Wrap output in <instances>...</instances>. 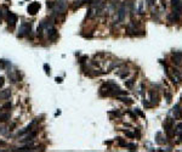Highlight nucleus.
Wrapping results in <instances>:
<instances>
[{
    "label": "nucleus",
    "mask_w": 182,
    "mask_h": 152,
    "mask_svg": "<svg viewBox=\"0 0 182 152\" xmlns=\"http://www.w3.org/2000/svg\"><path fill=\"white\" fill-rule=\"evenodd\" d=\"M168 74H169V77L171 78V80L174 81V83H181V80H182V75H181V73H180V71L179 69H176V68H172L171 69V72H168Z\"/></svg>",
    "instance_id": "1"
},
{
    "label": "nucleus",
    "mask_w": 182,
    "mask_h": 152,
    "mask_svg": "<svg viewBox=\"0 0 182 152\" xmlns=\"http://www.w3.org/2000/svg\"><path fill=\"white\" fill-rule=\"evenodd\" d=\"M26 34H31V25L29 23H22L21 28H20V33H18V37H23Z\"/></svg>",
    "instance_id": "2"
},
{
    "label": "nucleus",
    "mask_w": 182,
    "mask_h": 152,
    "mask_svg": "<svg viewBox=\"0 0 182 152\" xmlns=\"http://www.w3.org/2000/svg\"><path fill=\"white\" fill-rule=\"evenodd\" d=\"M47 38H49L50 42H55V40L58 38V32H57L55 28L50 27V28L47 29Z\"/></svg>",
    "instance_id": "3"
},
{
    "label": "nucleus",
    "mask_w": 182,
    "mask_h": 152,
    "mask_svg": "<svg viewBox=\"0 0 182 152\" xmlns=\"http://www.w3.org/2000/svg\"><path fill=\"white\" fill-rule=\"evenodd\" d=\"M17 20H18L17 15L12 14V12H9V15H7V21H9V26H10L11 28H14V27H15Z\"/></svg>",
    "instance_id": "4"
},
{
    "label": "nucleus",
    "mask_w": 182,
    "mask_h": 152,
    "mask_svg": "<svg viewBox=\"0 0 182 152\" xmlns=\"http://www.w3.org/2000/svg\"><path fill=\"white\" fill-rule=\"evenodd\" d=\"M39 9H40V4L39 3H32V4H29V6H28V12L31 15H35L39 11Z\"/></svg>",
    "instance_id": "5"
},
{
    "label": "nucleus",
    "mask_w": 182,
    "mask_h": 152,
    "mask_svg": "<svg viewBox=\"0 0 182 152\" xmlns=\"http://www.w3.org/2000/svg\"><path fill=\"white\" fill-rule=\"evenodd\" d=\"M125 14H126L125 7L122 6L119 10H118V21H119V22H123V21H124V18H125Z\"/></svg>",
    "instance_id": "6"
},
{
    "label": "nucleus",
    "mask_w": 182,
    "mask_h": 152,
    "mask_svg": "<svg viewBox=\"0 0 182 152\" xmlns=\"http://www.w3.org/2000/svg\"><path fill=\"white\" fill-rule=\"evenodd\" d=\"M172 60H174V63H176L177 66L181 65V61H182V52H175L172 55Z\"/></svg>",
    "instance_id": "7"
},
{
    "label": "nucleus",
    "mask_w": 182,
    "mask_h": 152,
    "mask_svg": "<svg viewBox=\"0 0 182 152\" xmlns=\"http://www.w3.org/2000/svg\"><path fill=\"white\" fill-rule=\"evenodd\" d=\"M35 135H37V131H35V130L32 131L31 130V133H29V134L27 135L26 138L21 139V141L22 142H29V141H32V140H33V138H35Z\"/></svg>",
    "instance_id": "8"
},
{
    "label": "nucleus",
    "mask_w": 182,
    "mask_h": 152,
    "mask_svg": "<svg viewBox=\"0 0 182 152\" xmlns=\"http://www.w3.org/2000/svg\"><path fill=\"white\" fill-rule=\"evenodd\" d=\"M11 96V90L10 89H6V90H3L0 92V100H7Z\"/></svg>",
    "instance_id": "9"
},
{
    "label": "nucleus",
    "mask_w": 182,
    "mask_h": 152,
    "mask_svg": "<svg viewBox=\"0 0 182 152\" xmlns=\"http://www.w3.org/2000/svg\"><path fill=\"white\" fill-rule=\"evenodd\" d=\"M181 107H180V105H176L174 108H172V111H171V113L174 114V117L175 118H179L180 116H181V110H180Z\"/></svg>",
    "instance_id": "10"
},
{
    "label": "nucleus",
    "mask_w": 182,
    "mask_h": 152,
    "mask_svg": "<svg viewBox=\"0 0 182 152\" xmlns=\"http://www.w3.org/2000/svg\"><path fill=\"white\" fill-rule=\"evenodd\" d=\"M7 119H10V113L9 112H0V122H6Z\"/></svg>",
    "instance_id": "11"
},
{
    "label": "nucleus",
    "mask_w": 182,
    "mask_h": 152,
    "mask_svg": "<svg viewBox=\"0 0 182 152\" xmlns=\"http://www.w3.org/2000/svg\"><path fill=\"white\" fill-rule=\"evenodd\" d=\"M174 133H175L177 136H180V138H181V140H182V123H180V124H177V125H176V129L174 130Z\"/></svg>",
    "instance_id": "12"
},
{
    "label": "nucleus",
    "mask_w": 182,
    "mask_h": 152,
    "mask_svg": "<svg viewBox=\"0 0 182 152\" xmlns=\"http://www.w3.org/2000/svg\"><path fill=\"white\" fill-rule=\"evenodd\" d=\"M149 95H151V101H152V106L158 103V96L157 94H154V91H149Z\"/></svg>",
    "instance_id": "13"
},
{
    "label": "nucleus",
    "mask_w": 182,
    "mask_h": 152,
    "mask_svg": "<svg viewBox=\"0 0 182 152\" xmlns=\"http://www.w3.org/2000/svg\"><path fill=\"white\" fill-rule=\"evenodd\" d=\"M118 99L122 100L123 102H128V103H131V102H132V100L129 99V97H119V96H118Z\"/></svg>",
    "instance_id": "14"
},
{
    "label": "nucleus",
    "mask_w": 182,
    "mask_h": 152,
    "mask_svg": "<svg viewBox=\"0 0 182 152\" xmlns=\"http://www.w3.org/2000/svg\"><path fill=\"white\" fill-rule=\"evenodd\" d=\"M157 141L159 142V144L165 142V140H161V133H157Z\"/></svg>",
    "instance_id": "15"
},
{
    "label": "nucleus",
    "mask_w": 182,
    "mask_h": 152,
    "mask_svg": "<svg viewBox=\"0 0 182 152\" xmlns=\"http://www.w3.org/2000/svg\"><path fill=\"white\" fill-rule=\"evenodd\" d=\"M10 108H11V103L10 102H6L3 106V110H10Z\"/></svg>",
    "instance_id": "16"
},
{
    "label": "nucleus",
    "mask_w": 182,
    "mask_h": 152,
    "mask_svg": "<svg viewBox=\"0 0 182 152\" xmlns=\"http://www.w3.org/2000/svg\"><path fill=\"white\" fill-rule=\"evenodd\" d=\"M44 69H45L46 74H50V67L47 66V65H44Z\"/></svg>",
    "instance_id": "17"
},
{
    "label": "nucleus",
    "mask_w": 182,
    "mask_h": 152,
    "mask_svg": "<svg viewBox=\"0 0 182 152\" xmlns=\"http://www.w3.org/2000/svg\"><path fill=\"white\" fill-rule=\"evenodd\" d=\"M126 146L130 147V150H135V149H136V145H135V144H126Z\"/></svg>",
    "instance_id": "18"
},
{
    "label": "nucleus",
    "mask_w": 182,
    "mask_h": 152,
    "mask_svg": "<svg viewBox=\"0 0 182 152\" xmlns=\"http://www.w3.org/2000/svg\"><path fill=\"white\" fill-rule=\"evenodd\" d=\"M146 1L148 3V5H149V6H153L154 3H155V0H146Z\"/></svg>",
    "instance_id": "19"
},
{
    "label": "nucleus",
    "mask_w": 182,
    "mask_h": 152,
    "mask_svg": "<svg viewBox=\"0 0 182 152\" xmlns=\"http://www.w3.org/2000/svg\"><path fill=\"white\" fill-rule=\"evenodd\" d=\"M4 83H5V79H4V78L1 77V78H0V88H1V86L4 85Z\"/></svg>",
    "instance_id": "20"
},
{
    "label": "nucleus",
    "mask_w": 182,
    "mask_h": 152,
    "mask_svg": "<svg viewBox=\"0 0 182 152\" xmlns=\"http://www.w3.org/2000/svg\"><path fill=\"white\" fill-rule=\"evenodd\" d=\"M166 101H168V102L171 101V95H170V94H166Z\"/></svg>",
    "instance_id": "21"
},
{
    "label": "nucleus",
    "mask_w": 182,
    "mask_h": 152,
    "mask_svg": "<svg viewBox=\"0 0 182 152\" xmlns=\"http://www.w3.org/2000/svg\"><path fill=\"white\" fill-rule=\"evenodd\" d=\"M132 84H134V80H130V81H128V83H126V85H128L129 88H131V86H132Z\"/></svg>",
    "instance_id": "22"
},
{
    "label": "nucleus",
    "mask_w": 182,
    "mask_h": 152,
    "mask_svg": "<svg viewBox=\"0 0 182 152\" xmlns=\"http://www.w3.org/2000/svg\"><path fill=\"white\" fill-rule=\"evenodd\" d=\"M126 135H128V136H130V138H134V136H135V135H134L132 133H130V131H126Z\"/></svg>",
    "instance_id": "23"
},
{
    "label": "nucleus",
    "mask_w": 182,
    "mask_h": 152,
    "mask_svg": "<svg viewBox=\"0 0 182 152\" xmlns=\"http://www.w3.org/2000/svg\"><path fill=\"white\" fill-rule=\"evenodd\" d=\"M56 81H57V83H62V78H58V77H57V78H56Z\"/></svg>",
    "instance_id": "24"
},
{
    "label": "nucleus",
    "mask_w": 182,
    "mask_h": 152,
    "mask_svg": "<svg viewBox=\"0 0 182 152\" xmlns=\"http://www.w3.org/2000/svg\"><path fill=\"white\" fill-rule=\"evenodd\" d=\"M5 128H3V127H0V134H3V133H5V130H4Z\"/></svg>",
    "instance_id": "25"
}]
</instances>
